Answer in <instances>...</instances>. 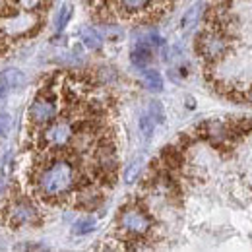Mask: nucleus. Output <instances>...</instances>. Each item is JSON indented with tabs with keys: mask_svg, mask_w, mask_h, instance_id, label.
<instances>
[{
	"mask_svg": "<svg viewBox=\"0 0 252 252\" xmlns=\"http://www.w3.org/2000/svg\"><path fill=\"white\" fill-rule=\"evenodd\" d=\"M198 51L206 61H218L225 55L227 51V43L225 39L218 33H202L198 39Z\"/></svg>",
	"mask_w": 252,
	"mask_h": 252,
	"instance_id": "nucleus-3",
	"label": "nucleus"
},
{
	"mask_svg": "<svg viewBox=\"0 0 252 252\" xmlns=\"http://www.w3.org/2000/svg\"><path fill=\"white\" fill-rule=\"evenodd\" d=\"M12 130V115H0V136H8Z\"/></svg>",
	"mask_w": 252,
	"mask_h": 252,
	"instance_id": "nucleus-20",
	"label": "nucleus"
},
{
	"mask_svg": "<svg viewBox=\"0 0 252 252\" xmlns=\"http://www.w3.org/2000/svg\"><path fill=\"white\" fill-rule=\"evenodd\" d=\"M57 117V103L47 97H37L30 107V119L33 125L43 126L53 123Z\"/></svg>",
	"mask_w": 252,
	"mask_h": 252,
	"instance_id": "nucleus-5",
	"label": "nucleus"
},
{
	"mask_svg": "<svg viewBox=\"0 0 252 252\" xmlns=\"http://www.w3.org/2000/svg\"><path fill=\"white\" fill-rule=\"evenodd\" d=\"M154 126H156V123H154V119L150 117V115H144L142 119H140V128H142V134L144 136H152L154 134Z\"/></svg>",
	"mask_w": 252,
	"mask_h": 252,
	"instance_id": "nucleus-18",
	"label": "nucleus"
},
{
	"mask_svg": "<svg viewBox=\"0 0 252 252\" xmlns=\"http://www.w3.org/2000/svg\"><path fill=\"white\" fill-rule=\"evenodd\" d=\"M142 80H144V86L150 90V92H161L163 90V78L158 70H144L142 74Z\"/></svg>",
	"mask_w": 252,
	"mask_h": 252,
	"instance_id": "nucleus-11",
	"label": "nucleus"
},
{
	"mask_svg": "<svg viewBox=\"0 0 252 252\" xmlns=\"http://www.w3.org/2000/svg\"><path fill=\"white\" fill-rule=\"evenodd\" d=\"M249 101H251V103H252V90H251V92H249Z\"/></svg>",
	"mask_w": 252,
	"mask_h": 252,
	"instance_id": "nucleus-23",
	"label": "nucleus"
},
{
	"mask_svg": "<svg viewBox=\"0 0 252 252\" xmlns=\"http://www.w3.org/2000/svg\"><path fill=\"white\" fill-rule=\"evenodd\" d=\"M82 39H84V45H86L88 49H92V51H99L101 45H103L101 33L97 32V30H94V28H86V30L82 32Z\"/></svg>",
	"mask_w": 252,
	"mask_h": 252,
	"instance_id": "nucleus-12",
	"label": "nucleus"
},
{
	"mask_svg": "<svg viewBox=\"0 0 252 252\" xmlns=\"http://www.w3.org/2000/svg\"><path fill=\"white\" fill-rule=\"evenodd\" d=\"M94 229H95L94 218H84V220L74 223V233H76V235H86V233H92Z\"/></svg>",
	"mask_w": 252,
	"mask_h": 252,
	"instance_id": "nucleus-14",
	"label": "nucleus"
},
{
	"mask_svg": "<svg viewBox=\"0 0 252 252\" xmlns=\"http://www.w3.org/2000/svg\"><path fill=\"white\" fill-rule=\"evenodd\" d=\"M142 167H144V158L134 159V161L130 163V167L126 169V173H125V181L128 183V185H130V183H134V181L138 179V175H140Z\"/></svg>",
	"mask_w": 252,
	"mask_h": 252,
	"instance_id": "nucleus-13",
	"label": "nucleus"
},
{
	"mask_svg": "<svg viewBox=\"0 0 252 252\" xmlns=\"http://www.w3.org/2000/svg\"><path fill=\"white\" fill-rule=\"evenodd\" d=\"M152 61V49L148 43H138L132 51V63L136 66H146Z\"/></svg>",
	"mask_w": 252,
	"mask_h": 252,
	"instance_id": "nucleus-10",
	"label": "nucleus"
},
{
	"mask_svg": "<svg viewBox=\"0 0 252 252\" xmlns=\"http://www.w3.org/2000/svg\"><path fill=\"white\" fill-rule=\"evenodd\" d=\"M74 183H76V171H74L72 163L63 161V159L53 161L37 177L39 192L45 198H63L74 189Z\"/></svg>",
	"mask_w": 252,
	"mask_h": 252,
	"instance_id": "nucleus-1",
	"label": "nucleus"
},
{
	"mask_svg": "<svg viewBox=\"0 0 252 252\" xmlns=\"http://www.w3.org/2000/svg\"><path fill=\"white\" fill-rule=\"evenodd\" d=\"M121 227L125 231H128V233H132V235H144V233L150 231L152 221H150V218L142 210L128 208V210L123 212V216H121Z\"/></svg>",
	"mask_w": 252,
	"mask_h": 252,
	"instance_id": "nucleus-4",
	"label": "nucleus"
},
{
	"mask_svg": "<svg viewBox=\"0 0 252 252\" xmlns=\"http://www.w3.org/2000/svg\"><path fill=\"white\" fill-rule=\"evenodd\" d=\"M6 92V86H4V80H2V76H0V94H4Z\"/></svg>",
	"mask_w": 252,
	"mask_h": 252,
	"instance_id": "nucleus-22",
	"label": "nucleus"
},
{
	"mask_svg": "<svg viewBox=\"0 0 252 252\" xmlns=\"http://www.w3.org/2000/svg\"><path fill=\"white\" fill-rule=\"evenodd\" d=\"M70 18H72V4H63L61 12L57 16V28H59V32L66 28V24L70 22Z\"/></svg>",
	"mask_w": 252,
	"mask_h": 252,
	"instance_id": "nucleus-15",
	"label": "nucleus"
},
{
	"mask_svg": "<svg viewBox=\"0 0 252 252\" xmlns=\"http://www.w3.org/2000/svg\"><path fill=\"white\" fill-rule=\"evenodd\" d=\"M121 2H123V6H125L126 10H130V12L144 10L150 4V0H121Z\"/></svg>",
	"mask_w": 252,
	"mask_h": 252,
	"instance_id": "nucleus-19",
	"label": "nucleus"
},
{
	"mask_svg": "<svg viewBox=\"0 0 252 252\" xmlns=\"http://www.w3.org/2000/svg\"><path fill=\"white\" fill-rule=\"evenodd\" d=\"M99 165H101L103 169H111V167L115 165V154H113L111 148L99 150Z\"/></svg>",
	"mask_w": 252,
	"mask_h": 252,
	"instance_id": "nucleus-17",
	"label": "nucleus"
},
{
	"mask_svg": "<svg viewBox=\"0 0 252 252\" xmlns=\"http://www.w3.org/2000/svg\"><path fill=\"white\" fill-rule=\"evenodd\" d=\"M18 4H20L22 10H26V12H35V10L43 4V0H18Z\"/></svg>",
	"mask_w": 252,
	"mask_h": 252,
	"instance_id": "nucleus-21",
	"label": "nucleus"
},
{
	"mask_svg": "<svg viewBox=\"0 0 252 252\" xmlns=\"http://www.w3.org/2000/svg\"><path fill=\"white\" fill-rule=\"evenodd\" d=\"M74 138V126L68 121H57V123H49V128L43 132V142L49 148H64L70 144V140Z\"/></svg>",
	"mask_w": 252,
	"mask_h": 252,
	"instance_id": "nucleus-2",
	"label": "nucleus"
},
{
	"mask_svg": "<svg viewBox=\"0 0 252 252\" xmlns=\"http://www.w3.org/2000/svg\"><path fill=\"white\" fill-rule=\"evenodd\" d=\"M35 18H33V12H22V14H16L12 16L10 20H6V32L10 35H24L32 26H35Z\"/></svg>",
	"mask_w": 252,
	"mask_h": 252,
	"instance_id": "nucleus-7",
	"label": "nucleus"
},
{
	"mask_svg": "<svg viewBox=\"0 0 252 252\" xmlns=\"http://www.w3.org/2000/svg\"><path fill=\"white\" fill-rule=\"evenodd\" d=\"M2 80H4V86L6 90H20L24 84H26V76L24 72H20L18 68H6L0 72Z\"/></svg>",
	"mask_w": 252,
	"mask_h": 252,
	"instance_id": "nucleus-9",
	"label": "nucleus"
},
{
	"mask_svg": "<svg viewBox=\"0 0 252 252\" xmlns=\"http://www.w3.org/2000/svg\"><path fill=\"white\" fill-rule=\"evenodd\" d=\"M10 221L16 227L35 223L37 221V210L33 208L30 202H24L22 200V202H18V204L12 206V210H10Z\"/></svg>",
	"mask_w": 252,
	"mask_h": 252,
	"instance_id": "nucleus-6",
	"label": "nucleus"
},
{
	"mask_svg": "<svg viewBox=\"0 0 252 252\" xmlns=\"http://www.w3.org/2000/svg\"><path fill=\"white\" fill-rule=\"evenodd\" d=\"M204 8H206L204 2H196V4H192L189 10L185 12V16H183V20H181V28H183L185 32H190V30L200 22V18H202V14H204Z\"/></svg>",
	"mask_w": 252,
	"mask_h": 252,
	"instance_id": "nucleus-8",
	"label": "nucleus"
},
{
	"mask_svg": "<svg viewBox=\"0 0 252 252\" xmlns=\"http://www.w3.org/2000/svg\"><path fill=\"white\" fill-rule=\"evenodd\" d=\"M150 117L154 119V123H159V125L165 123V109H163V105L159 101L150 103Z\"/></svg>",
	"mask_w": 252,
	"mask_h": 252,
	"instance_id": "nucleus-16",
	"label": "nucleus"
}]
</instances>
